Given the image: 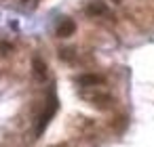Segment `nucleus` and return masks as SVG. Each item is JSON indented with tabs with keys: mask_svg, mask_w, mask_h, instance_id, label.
Wrapping results in <instances>:
<instances>
[{
	"mask_svg": "<svg viewBox=\"0 0 154 147\" xmlns=\"http://www.w3.org/2000/svg\"><path fill=\"white\" fill-rule=\"evenodd\" d=\"M76 32V23L72 21V19H61L59 21V25H57V36L59 38H68V36H72Z\"/></svg>",
	"mask_w": 154,
	"mask_h": 147,
	"instance_id": "1",
	"label": "nucleus"
},
{
	"mask_svg": "<svg viewBox=\"0 0 154 147\" xmlns=\"http://www.w3.org/2000/svg\"><path fill=\"white\" fill-rule=\"evenodd\" d=\"M55 109H57V103H55V99L51 101V107L40 116V122H38V126H36V134H42V130L47 128V124H49V120H51V116L55 113Z\"/></svg>",
	"mask_w": 154,
	"mask_h": 147,
	"instance_id": "2",
	"label": "nucleus"
},
{
	"mask_svg": "<svg viewBox=\"0 0 154 147\" xmlns=\"http://www.w3.org/2000/svg\"><path fill=\"white\" fill-rule=\"evenodd\" d=\"M87 15L89 17H99V15H108V7L103 4V2H97V0H95V2H91L87 9Z\"/></svg>",
	"mask_w": 154,
	"mask_h": 147,
	"instance_id": "3",
	"label": "nucleus"
},
{
	"mask_svg": "<svg viewBox=\"0 0 154 147\" xmlns=\"http://www.w3.org/2000/svg\"><path fill=\"white\" fill-rule=\"evenodd\" d=\"M32 65H34V74H36V78H38V80H45V78H47V65L42 63V59L36 57V59L32 61Z\"/></svg>",
	"mask_w": 154,
	"mask_h": 147,
	"instance_id": "4",
	"label": "nucleus"
},
{
	"mask_svg": "<svg viewBox=\"0 0 154 147\" xmlns=\"http://www.w3.org/2000/svg\"><path fill=\"white\" fill-rule=\"evenodd\" d=\"M103 78L101 76H80L78 78V84L80 86H95V84H101Z\"/></svg>",
	"mask_w": 154,
	"mask_h": 147,
	"instance_id": "5",
	"label": "nucleus"
},
{
	"mask_svg": "<svg viewBox=\"0 0 154 147\" xmlns=\"http://www.w3.org/2000/svg\"><path fill=\"white\" fill-rule=\"evenodd\" d=\"M85 99H89V101H110V95H82Z\"/></svg>",
	"mask_w": 154,
	"mask_h": 147,
	"instance_id": "6",
	"label": "nucleus"
},
{
	"mask_svg": "<svg viewBox=\"0 0 154 147\" xmlns=\"http://www.w3.org/2000/svg\"><path fill=\"white\" fill-rule=\"evenodd\" d=\"M114 2H120V0H114Z\"/></svg>",
	"mask_w": 154,
	"mask_h": 147,
	"instance_id": "7",
	"label": "nucleus"
}]
</instances>
